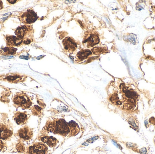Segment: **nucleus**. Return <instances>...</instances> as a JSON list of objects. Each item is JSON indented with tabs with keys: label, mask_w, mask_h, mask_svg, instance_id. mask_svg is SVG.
<instances>
[{
	"label": "nucleus",
	"mask_w": 155,
	"mask_h": 154,
	"mask_svg": "<svg viewBox=\"0 0 155 154\" xmlns=\"http://www.w3.org/2000/svg\"><path fill=\"white\" fill-rule=\"evenodd\" d=\"M64 49L68 52H73L77 48V44L73 39L70 37L66 38L63 41Z\"/></svg>",
	"instance_id": "obj_9"
},
{
	"label": "nucleus",
	"mask_w": 155,
	"mask_h": 154,
	"mask_svg": "<svg viewBox=\"0 0 155 154\" xmlns=\"http://www.w3.org/2000/svg\"><path fill=\"white\" fill-rule=\"evenodd\" d=\"M13 134V132L11 128L4 125H0V139L6 140L11 137Z\"/></svg>",
	"instance_id": "obj_10"
},
{
	"label": "nucleus",
	"mask_w": 155,
	"mask_h": 154,
	"mask_svg": "<svg viewBox=\"0 0 155 154\" xmlns=\"http://www.w3.org/2000/svg\"><path fill=\"white\" fill-rule=\"evenodd\" d=\"M7 2H10V3L11 4H14L16 2H17V1H9V0H8V1H7Z\"/></svg>",
	"instance_id": "obj_24"
},
{
	"label": "nucleus",
	"mask_w": 155,
	"mask_h": 154,
	"mask_svg": "<svg viewBox=\"0 0 155 154\" xmlns=\"http://www.w3.org/2000/svg\"><path fill=\"white\" fill-rule=\"evenodd\" d=\"M3 8V3L2 1H0V10Z\"/></svg>",
	"instance_id": "obj_25"
},
{
	"label": "nucleus",
	"mask_w": 155,
	"mask_h": 154,
	"mask_svg": "<svg viewBox=\"0 0 155 154\" xmlns=\"http://www.w3.org/2000/svg\"><path fill=\"white\" fill-rule=\"evenodd\" d=\"M5 144L2 141L0 140V152L2 151L4 147Z\"/></svg>",
	"instance_id": "obj_21"
},
{
	"label": "nucleus",
	"mask_w": 155,
	"mask_h": 154,
	"mask_svg": "<svg viewBox=\"0 0 155 154\" xmlns=\"http://www.w3.org/2000/svg\"><path fill=\"white\" fill-rule=\"evenodd\" d=\"M32 112L35 115H40L42 113V108L39 106L35 105L33 108Z\"/></svg>",
	"instance_id": "obj_17"
},
{
	"label": "nucleus",
	"mask_w": 155,
	"mask_h": 154,
	"mask_svg": "<svg viewBox=\"0 0 155 154\" xmlns=\"http://www.w3.org/2000/svg\"><path fill=\"white\" fill-rule=\"evenodd\" d=\"M18 135L22 139L29 140L32 137L33 132L30 127H25L18 131Z\"/></svg>",
	"instance_id": "obj_8"
},
{
	"label": "nucleus",
	"mask_w": 155,
	"mask_h": 154,
	"mask_svg": "<svg viewBox=\"0 0 155 154\" xmlns=\"http://www.w3.org/2000/svg\"><path fill=\"white\" fill-rule=\"evenodd\" d=\"M17 49L14 48H10V47H5L3 49H1L0 50V52L2 55H7L10 54H15Z\"/></svg>",
	"instance_id": "obj_15"
},
{
	"label": "nucleus",
	"mask_w": 155,
	"mask_h": 154,
	"mask_svg": "<svg viewBox=\"0 0 155 154\" xmlns=\"http://www.w3.org/2000/svg\"><path fill=\"white\" fill-rule=\"evenodd\" d=\"M15 35L23 40V43L29 44L33 41L34 31L32 26L24 25L18 27L15 30Z\"/></svg>",
	"instance_id": "obj_1"
},
{
	"label": "nucleus",
	"mask_w": 155,
	"mask_h": 154,
	"mask_svg": "<svg viewBox=\"0 0 155 154\" xmlns=\"http://www.w3.org/2000/svg\"><path fill=\"white\" fill-rule=\"evenodd\" d=\"M149 121L150 124H152L155 126V118H150V119H149Z\"/></svg>",
	"instance_id": "obj_20"
},
{
	"label": "nucleus",
	"mask_w": 155,
	"mask_h": 154,
	"mask_svg": "<svg viewBox=\"0 0 155 154\" xmlns=\"http://www.w3.org/2000/svg\"><path fill=\"white\" fill-rule=\"evenodd\" d=\"M4 79L11 83H17L24 80L25 76L18 74H10L7 75Z\"/></svg>",
	"instance_id": "obj_12"
},
{
	"label": "nucleus",
	"mask_w": 155,
	"mask_h": 154,
	"mask_svg": "<svg viewBox=\"0 0 155 154\" xmlns=\"http://www.w3.org/2000/svg\"><path fill=\"white\" fill-rule=\"evenodd\" d=\"M92 51L95 54L98 55L104 52V49L103 48L101 47H96L93 49Z\"/></svg>",
	"instance_id": "obj_19"
},
{
	"label": "nucleus",
	"mask_w": 155,
	"mask_h": 154,
	"mask_svg": "<svg viewBox=\"0 0 155 154\" xmlns=\"http://www.w3.org/2000/svg\"><path fill=\"white\" fill-rule=\"evenodd\" d=\"M54 129L53 133L55 134L66 136L70 133L69 126L63 119H59L54 122Z\"/></svg>",
	"instance_id": "obj_4"
},
{
	"label": "nucleus",
	"mask_w": 155,
	"mask_h": 154,
	"mask_svg": "<svg viewBox=\"0 0 155 154\" xmlns=\"http://www.w3.org/2000/svg\"><path fill=\"white\" fill-rule=\"evenodd\" d=\"M14 120L17 124H23L27 122L28 116L25 113L16 112L14 116Z\"/></svg>",
	"instance_id": "obj_11"
},
{
	"label": "nucleus",
	"mask_w": 155,
	"mask_h": 154,
	"mask_svg": "<svg viewBox=\"0 0 155 154\" xmlns=\"http://www.w3.org/2000/svg\"><path fill=\"white\" fill-rule=\"evenodd\" d=\"M48 147L45 144L37 143L30 146L28 149L29 154H46Z\"/></svg>",
	"instance_id": "obj_6"
},
{
	"label": "nucleus",
	"mask_w": 155,
	"mask_h": 154,
	"mask_svg": "<svg viewBox=\"0 0 155 154\" xmlns=\"http://www.w3.org/2000/svg\"><path fill=\"white\" fill-rule=\"evenodd\" d=\"M40 140L51 147H54L58 143L57 139L53 137H42L40 138Z\"/></svg>",
	"instance_id": "obj_13"
},
{
	"label": "nucleus",
	"mask_w": 155,
	"mask_h": 154,
	"mask_svg": "<svg viewBox=\"0 0 155 154\" xmlns=\"http://www.w3.org/2000/svg\"><path fill=\"white\" fill-rule=\"evenodd\" d=\"M147 152L146 149L145 148H143L140 150V153L141 154H146Z\"/></svg>",
	"instance_id": "obj_22"
},
{
	"label": "nucleus",
	"mask_w": 155,
	"mask_h": 154,
	"mask_svg": "<svg viewBox=\"0 0 155 154\" xmlns=\"http://www.w3.org/2000/svg\"><path fill=\"white\" fill-rule=\"evenodd\" d=\"M92 52L88 50H84L79 52L77 54V57L78 59L82 61L87 58L89 55L92 54Z\"/></svg>",
	"instance_id": "obj_16"
},
{
	"label": "nucleus",
	"mask_w": 155,
	"mask_h": 154,
	"mask_svg": "<svg viewBox=\"0 0 155 154\" xmlns=\"http://www.w3.org/2000/svg\"><path fill=\"white\" fill-rule=\"evenodd\" d=\"M6 41V45L7 47L13 48L15 46H19L23 43V40L21 39H19L16 36H6L5 37Z\"/></svg>",
	"instance_id": "obj_7"
},
{
	"label": "nucleus",
	"mask_w": 155,
	"mask_h": 154,
	"mask_svg": "<svg viewBox=\"0 0 155 154\" xmlns=\"http://www.w3.org/2000/svg\"><path fill=\"white\" fill-rule=\"evenodd\" d=\"M99 42L98 34L96 32H89L85 35L83 43L87 48H91L97 44Z\"/></svg>",
	"instance_id": "obj_5"
},
{
	"label": "nucleus",
	"mask_w": 155,
	"mask_h": 154,
	"mask_svg": "<svg viewBox=\"0 0 155 154\" xmlns=\"http://www.w3.org/2000/svg\"><path fill=\"white\" fill-rule=\"evenodd\" d=\"M13 102L15 105L23 109L30 108L32 102L28 96L24 93H18L14 96Z\"/></svg>",
	"instance_id": "obj_2"
},
{
	"label": "nucleus",
	"mask_w": 155,
	"mask_h": 154,
	"mask_svg": "<svg viewBox=\"0 0 155 154\" xmlns=\"http://www.w3.org/2000/svg\"><path fill=\"white\" fill-rule=\"evenodd\" d=\"M16 148L17 149V151L19 152L22 153L25 151V147L24 145L21 143L17 144Z\"/></svg>",
	"instance_id": "obj_18"
},
{
	"label": "nucleus",
	"mask_w": 155,
	"mask_h": 154,
	"mask_svg": "<svg viewBox=\"0 0 155 154\" xmlns=\"http://www.w3.org/2000/svg\"><path fill=\"white\" fill-rule=\"evenodd\" d=\"M18 18L21 22L28 24L35 22L38 19V16L33 10L28 9L20 13Z\"/></svg>",
	"instance_id": "obj_3"
},
{
	"label": "nucleus",
	"mask_w": 155,
	"mask_h": 154,
	"mask_svg": "<svg viewBox=\"0 0 155 154\" xmlns=\"http://www.w3.org/2000/svg\"><path fill=\"white\" fill-rule=\"evenodd\" d=\"M70 128V134L71 136L76 135L79 132V128L76 123L74 121L70 122L68 124Z\"/></svg>",
	"instance_id": "obj_14"
},
{
	"label": "nucleus",
	"mask_w": 155,
	"mask_h": 154,
	"mask_svg": "<svg viewBox=\"0 0 155 154\" xmlns=\"http://www.w3.org/2000/svg\"><path fill=\"white\" fill-rule=\"evenodd\" d=\"M20 58L28 60L29 59L28 57L26 56H21L20 57Z\"/></svg>",
	"instance_id": "obj_23"
}]
</instances>
